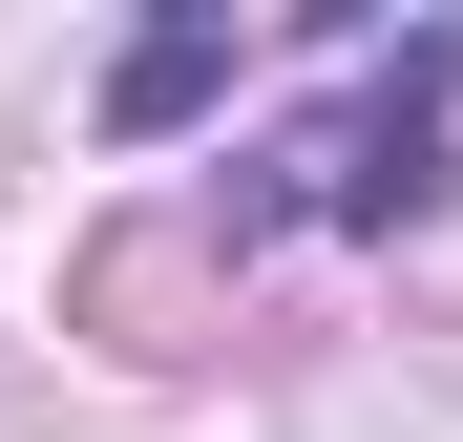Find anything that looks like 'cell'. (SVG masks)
<instances>
[{
  "mask_svg": "<svg viewBox=\"0 0 463 442\" xmlns=\"http://www.w3.org/2000/svg\"><path fill=\"white\" fill-rule=\"evenodd\" d=\"M442 85H463V42H421L401 85H379V106H337L317 147H274L253 190H211V232L253 253L274 211H337V232H421V211H442Z\"/></svg>",
  "mask_w": 463,
  "mask_h": 442,
  "instance_id": "1",
  "label": "cell"
},
{
  "mask_svg": "<svg viewBox=\"0 0 463 442\" xmlns=\"http://www.w3.org/2000/svg\"><path fill=\"white\" fill-rule=\"evenodd\" d=\"M211 85H232V22H147V42H127V85H106V127L147 147V127H190Z\"/></svg>",
  "mask_w": 463,
  "mask_h": 442,
  "instance_id": "2",
  "label": "cell"
}]
</instances>
